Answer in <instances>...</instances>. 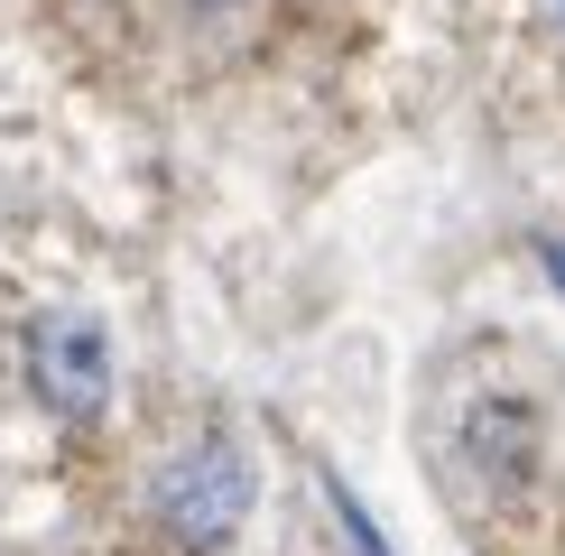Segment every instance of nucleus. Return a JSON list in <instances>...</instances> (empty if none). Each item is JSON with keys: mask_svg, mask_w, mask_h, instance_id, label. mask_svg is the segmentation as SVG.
<instances>
[{"mask_svg": "<svg viewBox=\"0 0 565 556\" xmlns=\"http://www.w3.org/2000/svg\"><path fill=\"white\" fill-rule=\"evenodd\" d=\"M556 19H565V0H556Z\"/></svg>", "mask_w": 565, "mask_h": 556, "instance_id": "obj_4", "label": "nucleus"}, {"mask_svg": "<svg viewBox=\"0 0 565 556\" xmlns=\"http://www.w3.org/2000/svg\"><path fill=\"white\" fill-rule=\"evenodd\" d=\"M29 389L56 427H93L111 408V334L84 307H46L29 324Z\"/></svg>", "mask_w": 565, "mask_h": 556, "instance_id": "obj_2", "label": "nucleus"}, {"mask_svg": "<svg viewBox=\"0 0 565 556\" xmlns=\"http://www.w3.org/2000/svg\"><path fill=\"white\" fill-rule=\"evenodd\" d=\"M537 260H547V278L565 288V242H537Z\"/></svg>", "mask_w": 565, "mask_h": 556, "instance_id": "obj_3", "label": "nucleus"}, {"mask_svg": "<svg viewBox=\"0 0 565 556\" xmlns=\"http://www.w3.org/2000/svg\"><path fill=\"white\" fill-rule=\"evenodd\" d=\"M250 501H260V473H250V455L232 436H195V446H177L149 473V520L195 556L232 547V528L250 520Z\"/></svg>", "mask_w": 565, "mask_h": 556, "instance_id": "obj_1", "label": "nucleus"}]
</instances>
